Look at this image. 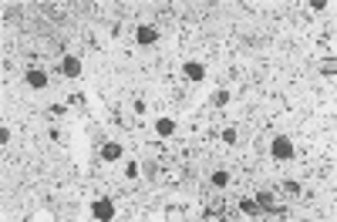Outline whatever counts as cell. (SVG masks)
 Masks as SVG:
<instances>
[{
  "mask_svg": "<svg viewBox=\"0 0 337 222\" xmlns=\"http://www.w3.org/2000/svg\"><path fill=\"white\" fill-rule=\"evenodd\" d=\"M91 216L94 219H115V205H112L108 199H98L91 205Z\"/></svg>",
  "mask_w": 337,
  "mask_h": 222,
  "instance_id": "6da1fadb",
  "label": "cell"
},
{
  "mask_svg": "<svg viewBox=\"0 0 337 222\" xmlns=\"http://www.w3.org/2000/svg\"><path fill=\"white\" fill-rule=\"evenodd\" d=\"M270 152H273V159H290L293 155V145H290V138H273Z\"/></svg>",
  "mask_w": 337,
  "mask_h": 222,
  "instance_id": "7a4b0ae2",
  "label": "cell"
},
{
  "mask_svg": "<svg viewBox=\"0 0 337 222\" xmlns=\"http://www.w3.org/2000/svg\"><path fill=\"white\" fill-rule=\"evenodd\" d=\"M27 84H31L34 91H41V88H47V74H44L41 67H31V71H27Z\"/></svg>",
  "mask_w": 337,
  "mask_h": 222,
  "instance_id": "3957f363",
  "label": "cell"
},
{
  "mask_svg": "<svg viewBox=\"0 0 337 222\" xmlns=\"http://www.w3.org/2000/svg\"><path fill=\"white\" fill-rule=\"evenodd\" d=\"M135 40H138V44H155V40H158V31L145 24V27H138V31H135Z\"/></svg>",
  "mask_w": 337,
  "mask_h": 222,
  "instance_id": "277c9868",
  "label": "cell"
},
{
  "mask_svg": "<svg viewBox=\"0 0 337 222\" xmlns=\"http://www.w3.org/2000/svg\"><path fill=\"white\" fill-rule=\"evenodd\" d=\"M101 155H105V161H118L122 159V145H118V141H108V145L101 148Z\"/></svg>",
  "mask_w": 337,
  "mask_h": 222,
  "instance_id": "5b68a950",
  "label": "cell"
},
{
  "mask_svg": "<svg viewBox=\"0 0 337 222\" xmlns=\"http://www.w3.org/2000/svg\"><path fill=\"white\" fill-rule=\"evenodd\" d=\"M185 74H189L192 81H202V78H206V67L196 64V61H189V64H185Z\"/></svg>",
  "mask_w": 337,
  "mask_h": 222,
  "instance_id": "8992f818",
  "label": "cell"
},
{
  "mask_svg": "<svg viewBox=\"0 0 337 222\" xmlns=\"http://www.w3.org/2000/svg\"><path fill=\"white\" fill-rule=\"evenodd\" d=\"M64 74H67V78H78V74H81V61H78V58H64Z\"/></svg>",
  "mask_w": 337,
  "mask_h": 222,
  "instance_id": "52a82bcc",
  "label": "cell"
},
{
  "mask_svg": "<svg viewBox=\"0 0 337 222\" xmlns=\"http://www.w3.org/2000/svg\"><path fill=\"white\" fill-rule=\"evenodd\" d=\"M155 131H158V135H172V131H176V121H172V118H158V121H155Z\"/></svg>",
  "mask_w": 337,
  "mask_h": 222,
  "instance_id": "ba28073f",
  "label": "cell"
},
{
  "mask_svg": "<svg viewBox=\"0 0 337 222\" xmlns=\"http://www.w3.org/2000/svg\"><path fill=\"white\" fill-rule=\"evenodd\" d=\"M256 205L260 209H273V192H260L256 195Z\"/></svg>",
  "mask_w": 337,
  "mask_h": 222,
  "instance_id": "9c48e42d",
  "label": "cell"
},
{
  "mask_svg": "<svg viewBox=\"0 0 337 222\" xmlns=\"http://www.w3.org/2000/svg\"><path fill=\"white\" fill-rule=\"evenodd\" d=\"M240 209H243L246 216H256V212H260V205H256V199H243V202H240Z\"/></svg>",
  "mask_w": 337,
  "mask_h": 222,
  "instance_id": "30bf717a",
  "label": "cell"
},
{
  "mask_svg": "<svg viewBox=\"0 0 337 222\" xmlns=\"http://www.w3.org/2000/svg\"><path fill=\"white\" fill-rule=\"evenodd\" d=\"M213 185L216 189H226V185H229V175H226V172H213Z\"/></svg>",
  "mask_w": 337,
  "mask_h": 222,
  "instance_id": "8fae6325",
  "label": "cell"
},
{
  "mask_svg": "<svg viewBox=\"0 0 337 222\" xmlns=\"http://www.w3.org/2000/svg\"><path fill=\"white\" fill-rule=\"evenodd\" d=\"M223 141H226V145H233V141H236V131H233V128H226V131H223Z\"/></svg>",
  "mask_w": 337,
  "mask_h": 222,
  "instance_id": "7c38bea8",
  "label": "cell"
},
{
  "mask_svg": "<svg viewBox=\"0 0 337 222\" xmlns=\"http://www.w3.org/2000/svg\"><path fill=\"white\" fill-rule=\"evenodd\" d=\"M283 189H287V195H300V185H297V182H287Z\"/></svg>",
  "mask_w": 337,
  "mask_h": 222,
  "instance_id": "4fadbf2b",
  "label": "cell"
},
{
  "mask_svg": "<svg viewBox=\"0 0 337 222\" xmlns=\"http://www.w3.org/2000/svg\"><path fill=\"white\" fill-rule=\"evenodd\" d=\"M125 175H128V179H135V175H138V165H135V161H128V168H125Z\"/></svg>",
  "mask_w": 337,
  "mask_h": 222,
  "instance_id": "5bb4252c",
  "label": "cell"
}]
</instances>
